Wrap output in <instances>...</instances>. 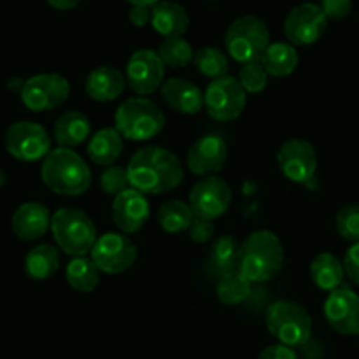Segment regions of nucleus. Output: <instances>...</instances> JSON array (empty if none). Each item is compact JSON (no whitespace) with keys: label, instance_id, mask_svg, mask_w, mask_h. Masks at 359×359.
<instances>
[{"label":"nucleus","instance_id":"f257e3e1","mask_svg":"<svg viewBox=\"0 0 359 359\" xmlns=\"http://www.w3.org/2000/svg\"><path fill=\"white\" fill-rule=\"evenodd\" d=\"M130 184L144 195H161L172 191L182 182L181 161L168 149L160 146H147L130 158Z\"/></svg>","mask_w":359,"mask_h":359},{"label":"nucleus","instance_id":"f03ea898","mask_svg":"<svg viewBox=\"0 0 359 359\" xmlns=\"http://www.w3.org/2000/svg\"><path fill=\"white\" fill-rule=\"evenodd\" d=\"M283 265V242L273 231L256 230L241 244L238 270L251 284L272 280Z\"/></svg>","mask_w":359,"mask_h":359},{"label":"nucleus","instance_id":"7ed1b4c3","mask_svg":"<svg viewBox=\"0 0 359 359\" xmlns=\"http://www.w3.org/2000/svg\"><path fill=\"white\" fill-rule=\"evenodd\" d=\"M41 177L53 193L63 196L84 195L91 186V170L86 161L67 147H56L46 156Z\"/></svg>","mask_w":359,"mask_h":359},{"label":"nucleus","instance_id":"20e7f679","mask_svg":"<svg viewBox=\"0 0 359 359\" xmlns=\"http://www.w3.org/2000/svg\"><path fill=\"white\" fill-rule=\"evenodd\" d=\"M51 233L60 251L72 258L90 255L97 242V228L86 212L62 207L51 217Z\"/></svg>","mask_w":359,"mask_h":359},{"label":"nucleus","instance_id":"39448f33","mask_svg":"<svg viewBox=\"0 0 359 359\" xmlns=\"http://www.w3.org/2000/svg\"><path fill=\"white\" fill-rule=\"evenodd\" d=\"M114 128L121 133L123 139L146 142L165 128V114L149 98H126L116 111Z\"/></svg>","mask_w":359,"mask_h":359},{"label":"nucleus","instance_id":"423d86ee","mask_svg":"<svg viewBox=\"0 0 359 359\" xmlns=\"http://www.w3.org/2000/svg\"><path fill=\"white\" fill-rule=\"evenodd\" d=\"M265 325L270 335L287 347H304L312 337V318L300 304L277 300L269 305Z\"/></svg>","mask_w":359,"mask_h":359},{"label":"nucleus","instance_id":"0eeeda50","mask_svg":"<svg viewBox=\"0 0 359 359\" xmlns=\"http://www.w3.org/2000/svg\"><path fill=\"white\" fill-rule=\"evenodd\" d=\"M270 46L269 27L258 16L237 18L228 27L224 35V48L226 53L241 65L252 62H262L266 48Z\"/></svg>","mask_w":359,"mask_h":359},{"label":"nucleus","instance_id":"6e6552de","mask_svg":"<svg viewBox=\"0 0 359 359\" xmlns=\"http://www.w3.org/2000/svg\"><path fill=\"white\" fill-rule=\"evenodd\" d=\"M203 98H205V109L209 116L219 123L235 121L241 118L248 105V93L233 76L210 81Z\"/></svg>","mask_w":359,"mask_h":359},{"label":"nucleus","instance_id":"1a4fd4ad","mask_svg":"<svg viewBox=\"0 0 359 359\" xmlns=\"http://www.w3.org/2000/svg\"><path fill=\"white\" fill-rule=\"evenodd\" d=\"M70 95V83L60 74H37L21 86V102L32 112H48L60 107Z\"/></svg>","mask_w":359,"mask_h":359},{"label":"nucleus","instance_id":"9d476101","mask_svg":"<svg viewBox=\"0 0 359 359\" xmlns=\"http://www.w3.org/2000/svg\"><path fill=\"white\" fill-rule=\"evenodd\" d=\"M6 149L11 156L20 161L46 160L51 153V137L44 126L32 121H18L7 128Z\"/></svg>","mask_w":359,"mask_h":359},{"label":"nucleus","instance_id":"9b49d317","mask_svg":"<svg viewBox=\"0 0 359 359\" xmlns=\"http://www.w3.org/2000/svg\"><path fill=\"white\" fill-rule=\"evenodd\" d=\"M233 200L230 184L224 179L209 175L196 182L189 191V207L195 217L214 221L228 212Z\"/></svg>","mask_w":359,"mask_h":359},{"label":"nucleus","instance_id":"f8f14e48","mask_svg":"<svg viewBox=\"0 0 359 359\" xmlns=\"http://www.w3.org/2000/svg\"><path fill=\"white\" fill-rule=\"evenodd\" d=\"M137 245L126 237L125 233H104L97 238L93 249L90 252L91 262L95 263L100 272L111 273H123L135 263Z\"/></svg>","mask_w":359,"mask_h":359},{"label":"nucleus","instance_id":"ddd939ff","mask_svg":"<svg viewBox=\"0 0 359 359\" xmlns=\"http://www.w3.org/2000/svg\"><path fill=\"white\" fill-rule=\"evenodd\" d=\"M126 86L139 97L161 90L165 83V65L153 49H139L128 58L125 70Z\"/></svg>","mask_w":359,"mask_h":359},{"label":"nucleus","instance_id":"4468645a","mask_svg":"<svg viewBox=\"0 0 359 359\" xmlns=\"http://www.w3.org/2000/svg\"><path fill=\"white\" fill-rule=\"evenodd\" d=\"M328 18L323 13L318 4H300L287 14L284 21V34L290 44L293 46H312L323 37Z\"/></svg>","mask_w":359,"mask_h":359},{"label":"nucleus","instance_id":"2eb2a0df","mask_svg":"<svg viewBox=\"0 0 359 359\" xmlns=\"http://www.w3.org/2000/svg\"><path fill=\"white\" fill-rule=\"evenodd\" d=\"M277 163L287 181L305 184L318 170V154L314 146L305 139H290L279 147Z\"/></svg>","mask_w":359,"mask_h":359},{"label":"nucleus","instance_id":"dca6fc26","mask_svg":"<svg viewBox=\"0 0 359 359\" xmlns=\"http://www.w3.org/2000/svg\"><path fill=\"white\" fill-rule=\"evenodd\" d=\"M325 318L337 333L346 337L359 335V294L349 287L328 293L325 300Z\"/></svg>","mask_w":359,"mask_h":359},{"label":"nucleus","instance_id":"f3484780","mask_svg":"<svg viewBox=\"0 0 359 359\" xmlns=\"http://www.w3.org/2000/svg\"><path fill=\"white\" fill-rule=\"evenodd\" d=\"M111 212L112 221L121 233H137L139 230H142L151 216L149 200L144 193L130 188L114 196Z\"/></svg>","mask_w":359,"mask_h":359},{"label":"nucleus","instance_id":"a211bd4d","mask_svg":"<svg viewBox=\"0 0 359 359\" xmlns=\"http://www.w3.org/2000/svg\"><path fill=\"white\" fill-rule=\"evenodd\" d=\"M228 158V146L223 137L203 135L188 151V168L195 175L209 177L224 167Z\"/></svg>","mask_w":359,"mask_h":359},{"label":"nucleus","instance_id":"6ab92c4d","mask_svg":"<svg viewBox=\"0 0 359 359\" xmlns=\"http://www.w3.org/2000/svg\"><path fill=\"white\" fill-rule=\"evenodd\" d=\"M51 214L41 202H27L16 209L11 219V228L20 241L32 242L44 237L51 230Z\"/></svg>","mask_w":359,"mask_h":359},{"label":"nucleus","instance_id":"aec40b11","mask_svg":"<svg viewBox=\"0 0 359 359\" xmlns=\"http://www.w3.org/2000/svg\"><path fill=\"white\" fill-rule=\"evenodd\" d=\"M161 98L172 111L179 114L193 116L205 109V98L200 88L181 77L165 81L161 86Z\"/></svg>","mask_w":359,"mask_h":359},{"label":"nucleus","instance_id":"412c9836","mask_svg":"<svg viewBox=\"0 0 359 359\" xmlns=\"http://www.w3.org/2000/svg\"><path fill=\"white\" fill-rule=\"evenodd\" d=\"M126 88V77L116 67L102 65L91 70L84 83L86 95L95 102H114Z\"/></svg>","mask_w":359,"mask_h":359},{"label":"nucleus","instance_id":"4be33fe9","mask_svg":"<svg viewBox=\"0 0 359 359\" xmlns=\"http://www.w3.org/2000/svg\"><path fill=\"white\" fill-rule=\"evenodd\" d=\"M151 25H153V28L161 35V37H182L189 27V16L181 4L165 0V2L156 4V6L153 7Z\"/></svg>","mask_w":359,"mask_h":359},{"label":"nucleus","instance_id":"5701e85b","mask_svg":"<svg viewBox=\"0 0 359 359\" xmlns=\"http://www.w3.org/2000/svg\"><path fill=\"white\" fill-rule=\"evenodd\" d=\"M125 139L116 128H102L93 133L88 142V156L95 165L111 167L121 156Z\"/></svg>","mask_w":359,"mask_h":359},{"label":"nucleus","instance_id":"b1692460","mask_svg":"<svg viewBox=\"0 0 359 359\" xmlns=\"http://www.w3.org/2000/svg\"><path fill=\"white\" fill-rule=\"evenodd\" d=\"M91 135V123L83 112L67 111L56 119L55 123V140L60 147H72L81 146L86 142Z\"/></svg>","mask_w":359,"mask_h":359},{"label":"nucleus","instance_id":"393cba45","mask_svg":"<svg viewBox=\"0 0 359 359\" xmlns=\"http://www.w3.org/2000/svg\"><path fill=\"white\" fill-rule=\"evenodd\" d=\"M311 277L318 290L332 293V291L342 287L344 279H346L344 263L332 252H321L312 259Z\"/></svg>","mask_w":359,"mask_h":359},{"label":"nucleus","instance_id":"a878e982","mask_svg":"<svg viewBox=\"0 0 359 359\" xmlns=\"http://www.w3.org/2000/svg\"><path fill=\"white\" fill-rule=\"evenodd\" d=\"M300 56H298L297 48L290 42H270L263 55L262 63L269 76L273 77H286L297 70Z\"/></svg>","mask_w":359,"mask_h":359},{"label":"nucleus","instance_id":"bb28decb","mask_svg":"<svg viewBox=\"0 0 359 359\" xmlns=\"http://www.w3.org/2000/svg\"><path fill=\"white\" fill-rule=\"evenodd\" d=\"M60 266L58 249L49 244H41L32 249L25 258V272L32 280H48Z\"/></svg>","mask_w":359,"mask_h":359},{"label":"nucleus","instance_id":"cd10ccee","mask_svg":"<svg viewBox=\"0 0 359 359\" xmlns=\"http://www.w3.org/2000/svg\"><path fill=\"white\" fill-rule=\"evenodd\" d=\"M193 221H195V214L191 207L181 200H168L158 210V224L167 233L177 235L188 231Z\"/></svg>","mask_w":359,"mask_h":359},{"label":"nucleus","instance_id":"c85d7f7f","mask_svg":"<svg viewBox=\"0 0 359 359\" xmlns=\"http://www.w3.org/2000/svg\"><path fill=\"white\" fill-rule=\"evenodd\" d=\"M100 270L95 266L91 258L88 256H81V258H72L65 269L67 283L72 290L79 291V293H91L97 290L98 283H100Z\"/></svg>","mask_w":359,"mask_h":359},{"label":"nucleus","instance_id":"c756f323","mask_svg":"<svg viewBox=\"0 0 359 359\" xmlns=\"http://www.w3.org/2000/svg\"><path fill=\"white\" fill-rule=\"evenodd\" d=\"M238 258H241V244L233 235H221L212 242L209 262L219 276L238 270Z\"/></svg>","mask_w":359,"mask_h":359},{"label":"nucleus","instance_id":"7c9ffc66","mask_svg":"<svg viewBox=\"0 0 359 359\" xmlns=\"http://www.w3.org/2000/svg\"><path fill=\"white\" fill-rule=\"evenodd\" d=\"M217 300L224 305H241L251 297V283L242 276L241 270H233L219 276L216 284Z\"/></svg>","mask_w":359,"mask_h":359},{"label":"nucleus","instance_id":"2f4dec72","mask_svg":"<svg viewBox=\"0 0 359 359\" xmlns=\"http://www.w3.org/2000/svg\"><path fill=\"white\" fill-rule=\"evenodd\" d=\"M193 62H195L196 69L202 76L212 81L228 76V69H230L226 53L221 51L219 48H214V46H205V48L198 49L195 53Z\"/></svg>","mask_w":359,"mask_h":359},{"label":"nucleus","instance_id":"473e14b6","mask_svg":"<svg viewBox=\"0 0 359 359\" xmlns=\"http://www.w3.org/2000/svg\"><path fill=\"white\" fill-rule=\"evenodd\" d=\"M158 55L168 69H184L195 60V51H193L191 44L182 37L165 39Z\"/></svg>","mask_w":359,"mask_h":359},{"label":"nucleus","instance_id":"72a5a7b5","mask_svg":"<svg viewBox=\"0 0 359 359\" xmlns=\"http://www.w3.org/2000/svg\"><path fill=\"white\" fill-rule=\"evenodd\" d=\"M238 83L245 90V93H262L269 84V72L265 70L262 62H252L248 65H242L241 72H238Z\"/></svg>","mask_w":359,"mask_h":359},{"label":"nucleus","instance_id":"f704fd0d","mask_svg":"<svg viewBox=\"0 0 359 359\" xmlns=\"http://www.w3.org/2000/svg\"><path fill=\"white\" fill-rule=\"evenodd\" d=\"M335 228L346 241L356 244L359 242V205L349 203L344 205L335 216Z\"/></svg>","mask_w":359,"mask_h":359},{"label":"nucleus","instance_id":"c9c22d12","mask_svg":"<svg viewBox=\"0 0 359 359\" xmlns=\"http://www.w3.org/2000/svg\"><path fill=\"white\" fill-rule=\"evenodd\" d=\"M100 188L102 191L112 196H118L119 193L132 188L128 177V168L121 167V165H111V167L105 168L100 175Z\"/></svg>","mask_w":359,"mask_h":359},{"label":"nucleus","instance_id":"e433bc0d","mask_svg":"<svg viewBox=\"0 0 359 359\" xmlns=\"http://www.w3.org/2000/svg\"><path fill=\"white\" fill-rule=\"evenodd\" d=\"M189 238L196 244H207L214 238L216 235V226H214L212 221L200 219V217H195V221L189 226Z\"/></svg>","mask_w":359,"mask_h":359},{"label":"nucleus","instance_id":"4c0bfd02","mask_svg":"<svg viewBox=\"0 0 359 359\" xmlns=\"http://www.w3.org/2000/svg\"><path fill=\"white\" fill-rule=\"evenodd\" d=\"M321 9L328 20H344L353 11V0H321Z\"/></svg>","mask_w":359,"mask_h":359},{"label":"nucleus","instance_id":"58836bf2","mask_svg":"<svg viewBox=\"0 0 359 359\" xmlns=\"http://www.w3.org/2000/svg\"><path fill=\"white\" fill-rule=\"evenodd\" d=\"M344 270L346 276L353 280L356 286H359V242L351 245L344 256Z\"/></svg>","mask_w":359,"mask_h":359},{"label":"nucleus","instance_id":"ea45409f","mask_svg":"<svg viewBox=\"0 0 359 359\" xmlns=\"http://www.w3.org/2000/svg\"><path fill=\"white\" fill-rule=\"evenodd\" d=\"M258 359H298V354L294 353L293 347L283 346V344H273V346L263 349Z\"/></svg>","mask_w":359,"mask_h":359},{"label":"nucleus","instance_id":"a19ab883","mask_svg":"<svg viewBox=\"0 0 359 359\" xmlns=\"http://www.w3.org/2000/svg\"><path fill=\"white\" fill-rule=\"evenodd\" d=\"M128 18L133 27H146V25L151 23V18H153V7H132Z\"/></svg>","mask_w":359,"mask_h":359},{"label":"nucleus","instance_id":"79ce46f5","mask_svg":"<svg viewBox=\"0 0 359 359\" xmlns=\"http://www.w3.org/2000/svg\"><path fill=\"white\" fill-rule=\"evenodd\" d=\"M46 2L58 11H70V9H74V7H76L81 0H46Z\"/></svg>","mask_w":359,"mask_h":359},{"label":"nucleus","instance_id":"37998d69","mask_svg":"<svg viewBox=\"0 0 359 359\" xmlns=\"http://www.w3.org/2000/svg\"><path fill=\"white\" fill-rule=\"evenodd\" d=\"M126 2L132 4L133 7H154L160 4V0H126Z\"/></svg>","mask_w":359,"mask_h":359},{"label":"nucleus","instance_id":"c03bdc74","mask_svg":"<svg viewBox=\"0 0 359 359\" xmlns=\"http://www.w3.org/2000/svg\"><path fill=\"white\" fill-rule=\"evenodd\" d=\"M6 181H7V175H6V172H4L2 168H0V186H4V184H6Z\"/></svg>","mask_w":359,"mask_h":359}]
</instances>
